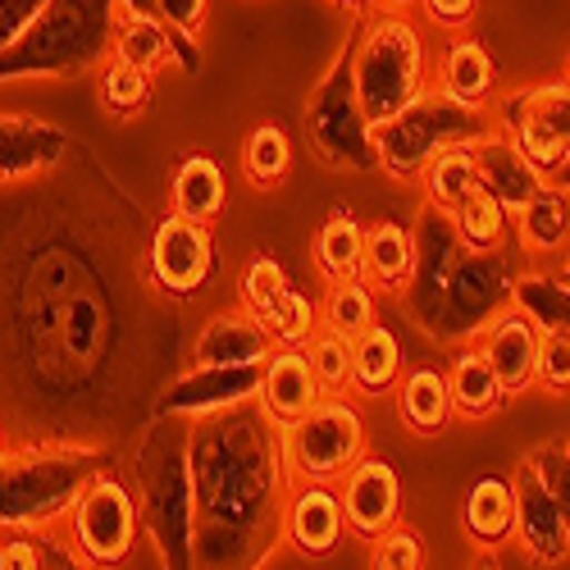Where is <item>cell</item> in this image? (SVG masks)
<instances>
[{"label":"cell","mask_w":570,"mask_h":570,"mask_svg":"<svg viewBox=\"0 0 570 570\" xmlns=\"http://www.w3.org/2000/svg\"><path fill=\"white\" fill-rule=\"evenodd\" d=\"M311 356V370L320 379V393H347L352 389V338L334 334V328L315 324L311 338L302 343Z\"/></svg>","instance_id":"32"},{"label":"cell","mask_w":570,"mask_h":570,"mask_svg":"<svg viewBox=\"0 0 570 570\" xmlns=\"http://www.w3.org/2000/svg\"><path fill=\"white\" fill-rule=\"evenodd\" d=\"M265 365V361H261ZM261 365H197L187 379L169 389L165 411L169 415H219L243 406L261 389Z\"/></svg>","instance_id":"10"},{"label":"cell","mask_w":570,"mask_h":570,"mask_svg":"<svg viewBox=\"0 0 570 570\" xmlns=\"http://www.w3.org/2000/svg\"><path fill=\"white\" fill-rule=\"evenodd\" d=\"M424 69H430L424 32L406 19V10H384L365 23L352 46V91L370 132L430 91Z\"/></svg>","instance_id":"1"},{"label":"cell","mask_w":570,"mask_h":570,"mask_svg":"<svg viewBox=\"0 0 570 570\" xmlns=\"http://www.w3.org/2000/svg\"><path fill=\"white\" fill-rule=\"evenodd\" d=\"M73 543L91 566H115L137 543V502L115 474H91L73 502Z\"/></svg>","instance_id":"5"},{"label":"cell","mask_w":570,"mask_h":570,"mask_svg":"<svg viewBox=\"0 0 570 570\" xmlns=\"http://www.w3.org/2000/svg\"><path fill=\"white\" fill-rule=\"evenodd\" d=\"M439 91L452 97L456 106H470V110H484L498 91V69L484 51L480 37H456L448 51H443V65H439Z\"/></svg>","instance_id":"17"},{"label":"cell","mask_w":570,"mask_h":570,"mask_svg":"<svg viewBox=\"0 0 570 570\" xmlns=\"http://www.w3.org/2000/svg\"><path fill=\"white\" fill-rule=\"evenodd\" d=\"M402 374V343L393 328L370 324L365 334L352 338V393L361 397H384Z\"/></svg>","instance_id":"23"},{"label":"cell","mask_w":570,"mask_h":570,"mask_svg":"<svg viewBox=\"0 0 570 570\" xmlns=\"http://www.w3.org/2000/svg\"><path fill=\"white\" fill-rule=\"evenodd\" d=\"M51 6V0H0V51H10V46L23 37V28Z\"/></svg>","instance_id":"41"},{"label":"cell","mask_w":570,"mask_h":570,"mask_svg":"<svg viewBox=\"0 0 570 570\" xmlns=\"http://www.w3.org/2000/svg\"><path fill=\"white\" fill-rule=\"evenodd\" d=\"M397 415L411 434H443L452 424V393H448V374L434 365H420L402 379L397 389Z\"/></svg>","instance_id":"22"},{"label":"cell","mask_w":570,"mask_h":570,"mask_svg":"<svg viewBox=\"0 0 570 570\" xmlns=\"http://www.w3.org/2000/svg\"><path fill=\"white\" fill-rule=\"evenodd\" d=\"M530 461H534L539 480L548 484V493L557 498L566 525H570V448H566V443H548V448L530 452Z\"/></svg>","instance_id":"38"},{"label":"cell","mask_w":570,"mask_h":570,"mask_svg":"<svg viewBox=\"0 0 570 570\" xmlns=\"http://www.w3.org/2000/svg\"><path fill=\"white\" fill-rule=\"evenodd\" d=\"M484 110H470V106H456L452 97H430L424 91L420 101H411L402 115H393L389 124H379L370 137H374V165L384 169L389 178H420L424 165H430L443 147L452 141H470L480 137L484 124H480Z\"/></svg>","instance_id":"4"},{"label":"cell","mask_w":570,"mask_h":570,"mask_svg":"<svg viewBox=\"0 0 570 570\" xmlns=\"http://www.w3.org/2000/svg\"><path fill=\"white\" fill-rule=\"evenodd\" d=\"M169 202H174V215H187V219H197V224H215L224 215V206H228V178H224L219 160L187 156L174 169Z\"/></svg>","instance_id":"20"},{"label":"cell","mask_w":570,"mask_h":570,"mask_svg":"<svg viewBox=\"0 0 570 570\" xmlns=\"http://www.w3.org/2000/svg\"><path fill=\"white\" fill-rule=\"evenodd\" d=\"M511 297L515 306L525 311L539 328H570V283L557 274H530V278H515L511 283Z\"/></svg>","instance_id":"31"},{"label":"cell","mask_w":570,"mask_h":570,"mask_svg":"<svg viewBox=\"0 0 570 570\" xmlns=\"http://www.w3.org/2000/svg\"><path fill=\"white\" fill-rule=\"evenodd\" d=\"M6 461H10V443H6V430H0V470H6Z\"/></svg>","instance_id":"47"},{"label":"cell","mask_w":570,"mask_h":570,"mask_svg":"<svg viewBox=\"0 0 570 570\" xmlns=\"http://www.w3.org/2000/svg\"><path fill=\"white\" fill-rule=\"evenodd\" d=\"M283 534H288V543L302 557H328L334 552L347 534L338 484H302L288 498V511H283Z\"/></svg>","instance_id":"12"},{"label":"cell","mask_w":570,"mask_h":570,"mask_svg":"<svg viewBox=\"0 0 570 570\" xmlns=\"http://www.w3.org/2000/svg\"><path fill=\"white\" fill-rule=\"evenodd\" d=\"M448 393H452V415H461V420H489L507 402V393L498 384V374H493L484 347H470V352H461L452 361Z\"/></svg>","instance_id":"25"},{"label":"cell","mask_w":570,"mask_h":570,"mask_svg":"<svg viewBox=\"0 0 570 570\" xmlns=\"http://www.w3.org/2000/svg\"><path fill=\"white\" fill-rule=\"evenodd\" d=\"M511 489H515V539H520V548L543 566H561L570 557V525H566L557 498L548 493V484L539 480L530 456H520V465L511 470Z\"/></svg>","instance_id":"9"},{"label":"cell","mask_w":570,"mask_h":570,"mask_svg":"<svg viewBox=\"0 0 570 570\" xmlns=\"http://www.w3.org/2000/svg\"><path fill=\"white\" fill-rule=\"evenodd\" d=\"M69 151V137L32 115H0V183H19L56 169Z\"/></svg>","instance_id":"13"},{"label":"cell","mask_w":570,"mask_h":570,"mask_svg":"<svg viewBox=\"0 0 570 570\" xmlns=\"http://www.w3.org/2000/svg\"><path fill=\"white\" fill-rule=\"evenodd\" d=\"M474 165H480V187L493 193L511 215L525 202H534L539 187L548 183L525 156H520V147L507 132H480L474 137Z\"/></svg>","instance_id":"14"},{"label":"cell","mask_w":570,"mask_h":570,"mask_svg":"<svg viewBox=\"0 0 570 570\" xmlns=\"http://www.w3.org/2000/svg\"><path fill=\"white\" fill-rule=\"evenodd\" d=\"M119 10H128V14H156V0H119Z\"/></svg>","instance_id":"44"},{"label":"cell","mask_w":570,"mask_h":570,"mask_svg":"<svg viewBox=\"0 0 570 570\" xmlns=\"http://www.w3.org/2000/svg\"><path fill=\"white\" fill-rule=\"evenodd\" d=\"M534 384L548 393H570V328H539Z\"/></svg>","instance_id":"36"},{"label":"cell","mask_w":570,"mask_h":570,"mask_svg":"<svg viewBox=\"0 0 570 570\" xmlns=\"http://www.w3.org/2000/svg\"><path fill=\"white\" fill-rule=\"evenodd\" d=\"M370 566L374 570H420L424 566V543L411 525H389L384 534L374 539V552H370Z\"/></svg>","instance_id":"37"},{"label":"cell","mask_w":570,"mask_h":570,"mask_svg":"<svg viewBox=\"0 0 570 570\" xmlns=\"http://www.w3.org/2000/svg\"><path fill=\"white\" fill-rule=\"evenodd\" d=\"M480 347H484V356H489V365H493V374H498V384H502L507 397L525 393V389L534 384L539 324H534L525 311H520V306L502 311V315L489 324V334H484Z\"/></svg>","instance_id":"15"},{"label":"cell","mask_w":570,"mask_h":570,"mask_svg":"<svg viewBox=\"0 0 570 570\" xmlns=\"http://www.w3.org/2000/svg\"><path fill=\"white\" fill-rule=\"evenodd\" d=\"M315 324H320V320H315V306H311L297 288L283 293V297H278V306L261 320V328L269 334V343H274V347H297V343H306Z\"/></svg>","instance_id":"35"},{"label":"cell","mask_w":570,"mask_h":570,"mask_svg":"<svg viewBox=\"0 0 570 570\" xmlns=\"http://www.w3.org/2000/svg\"><path fill=\"white\" fill-rule=\"evenodd\" d=\"M0 566L6 570H32L41 566V548L28 539H0Z\"/></svg>","instance_id":"43"},{"label":"cell","mask_w":570,"mask_h":570,"mask_svg":"<svg viewBox=\"0 0 570 570\" xmlns=\"http://www.w3.org/2000/svg\"><path fill=\"white\" fill-rule=\"evenodd\" d=\"M511 219H515L520 247H525L534 261L557 256V252L570 247V202H566L561 187H552V183H543L539 197L525 202Z\"/></svg>","instance_id":"21"},{"label":"cell","mask_w":570,"mask_h":570,"mask_svg":"<svg viewBox=\"0 0 570 570\" xmlns=\"http://www.w3.org/2000/svg\"><path fill=\"white\" fill-rule=\"evenodd\" d=\"M293 283H288V274H283V265L274 261V256H256L247 269H243V283H237V297H243V311L261 324L274 306H278V297L288 293Z\"/></svg>","instance_id":"34"},{"label":"cell","mask_w":570,"mask_h":570,"mask_svg":"<svg viewBox=\"0 0 570 570\" xmlns=\"http://www.w3.org/2000/svg\"><path fill=\"white\" fill-rule=\"evenodd\" d=\"M461 525H465L470 543H480V548H502L507 539H515V489H511V480L484 474V480L465 493Z\"/></svg>","instance_id":"18"},{"label":"cell","mask_w":570,"mask_h":570,"mask_svg":"<svg viewBox=\"0 0 570 570\" xmlns=\"http://www.w3.org/2000/svg\"><path fill=\"white\" fill-rule=\"evenodd\" d=\"M420 183H424V197H430V206L443 210V215H452L456 202L470 197L474 187H480V165H474V137L443 147L430 165H424Z\"/></svg>","instance_id":"27"},{"label":"cell","mask_w":570,"mask_h":570,"mask_svg":"<svg viewBox=\"0 0 570 570\" xmlns=\"http://www.w3.org/2000/svg\"><path fill=\"white\" fill-rule=\"evenodd\" d=\"M507 128H511L507 137L520 147V156L543 178H552L561 169V160L570 156V82L557 78V82L530 87Z\"/></svg>","instance_id":"6"},{"label":"cell","mask_w":570,"mask_h":570,"mask_svg":"<svg viewBox=\"0 0 570 570\" xmlns=\"http://www.w3.org/2000/svg\"><path fill=\"white\" fill-rule=\"evenodd\" d=\"M415 237L406 224L397 219H379L365 228V256H361V274L370 288L379 293H406L415 283Z\"/></svg>","instance_id":"16"},{"label":"cell","mask_w":570,"mask_h":570,"mask_svg":"<svg viewBox=\"0 0 570 570\" xmlns=\"http://www.w3.org/2000/svg\"><path fill=\"white\" fill-rule=\"evenodd\" d=\"M334 6H343L347 14H365V10L374 6V0H334Z\"/></svg>","instance_id":"46"},{"label":"cell","mask_w":570,"mask_h":570,"mask_svg":"<svg viewBox=\"0 0 570 570\" xmlns=\"http://www.w3.org/2000/svg\"><path fill=\"white\" fill-rule=\"evenodd\" d=\"M115 19L119 0H51L10 51H0V78L91 69L110 51Z\"/></svg>","instance_id":"2"},{"label":"cell","mask_w":570,"mask_h":570,"mask_svg":"<svg viewBox=\"0 0 570 570\" xmlns=\"http://www.w3.org/2000/svg\"><path fill=\"white\" fill-rule=\"evenodd\" d=\"M320 324L334 328L343 338H356L374 324V288L352 274V278H334L328 283V297H324V311H320Z\"/></svg>","instance_id":"30"},{"label":"cell","mask_w":570,"mask_h":570,"mask_svg":"<svg viewBox=\"0 0 570 570\" xmlns=\"http://www.w3.org/2000/svg\"><path fill=\"white\" fill-rule=\"evenodd\" d=\"M361 256H365V228L352 215H328L315 233V269L324 274V283L361 274Z\"/></svg>","instance_id":"28"},{"label":"cell","mask_w":570,"mask_h":570,"mask_svg":"<svg viewBox=\"0 0 570 570\" xmlns=\"http://www.w3.org/2000/svg\"><path fill=\"white\" fill-rule=\"evenodd\" d=\"M389 10H411V6H420V0H384Z\"/></svg>","instance_id":"48"},{"label":"cell","mask_w":570,"mask_h":570,"mask_svg":"<svg viewBox=\"0 0 570 570\" xmlns=\"http://www.w3.org/2000/svg\"><path fill=\"white\" fill-rule=\"evenodd\" d=\"M206 10H210V0H156V19L174 37H197L206 28Z\"/></svg>","instance_id":"39"},{"label":"cell","mask_w":570,"mask_h":570,"mask_svg":"<svg viewBox=\"0 0 570 570\" xmlns=\"http://www.w3.org/2000/svg\"><path fill=\"white\" fill-rule=\"evenodd\" d=\"M566 448H570V439H566Z\"/></svg>","instance_id":"51"},{"label":"cell","mask_w":570,"mask_h":570,"mask_svg":"<svg viewBox=\"0 0 570 570\" xmlns=\"http://www.w3.org/2000/svg\"><path fill=\"white\" fill-rule=\"evenodd\" d=\"M151 278L169 297H193L206 288L215 247H210V224H197L187 215H165L151 233Z\"/></svg>","instance_id":"7"},{"label":"cell","mask_w":570,"mask_h":570,"mask_svg":"<svg viewBox=\"0 0 570 570\" xmlns=\"http://www.w3.org/2000/svg\"><path fill=\"white\" fill-rule=\"evenodd\" d=\"M269 352H274L269 334L247 311L210 320L197 338V365H261Z\"/></svg>","instance_id":"19"},{"label":"cell","mask_w":570,"mask_h":570,"mask_svg":"<svg viewBox=\"0 0 570 570\" xmlns=\"http://www.w3.org/2000/svg\"><path fill=\"white\" fill-rule=\"evenodd\" d=\"M97 334H101V315L91 302H73L69 315H65V347L87 356L91 347H97Z\"/></svg>","instance_id":"40"},{"label":"cell","mask_w":570,"mask_h":570,"mask_svg":"<svg viewBox=\"0 0 570 570\" xmlns=\"http://www.w3.org/2000/svg\"><path fill=\"white\" fill-rule=\"evenodd\" d=\"M110 60H124V65H132V69L156 78L165 65H174V32L156 14H128V10H119L115 37H110Z\"/></svg>","instance_id":"24"},{"label":"cell","mask_w":570,"mask_h":570,"mask_svg":"<svg viewBox=\"0 0 570 570\" xmlns=\"http://www.w3.org/2000/svg\"><path fill=\"white\" fill-rule=\"evenodd\" d=\"M474 6H480V0H420L424 19L434 28H448V32H461L474 19Z\"/></svg>","instance_id":"42"},{"label":"cell","mask_w":570,"mask_h":570,"mask_svg":"<svg viewBox=\"0 0 570 570\" xmlns=\"http://www.w3.org/2000/svg\"><path fill=\"white\" fill-rule=\"evenodd\" d=\"M147 106H151V73H141L124 60H110L106 73H101V110L119 115V119H132Z\"/></svg>","instance_id":"33"},{"label":"cell","mask_w":570,"mask_h":570,"mask_svg":"<svg viewBox=\"0 0 570 570\" xmlns=\"http://www.w3.org/2000/svg\"><path fill=\"white\" fill-rule=\"evenodd\" d=\"M283 470L297 484H338L365 456V420L347 393H320L311 411L278 430Z\"/></svg>","instance_id":"3"},{"label":"cell","mask_w":570,"mask_h":570,"mask_svg":"<svg viewBox=\"0 0 570 570\" xmlns=\"http://www.w3.org/2000/svg\"><path fill=\"white\" fill-rule=\"evenodd\" d=\"M256 397H261V415H265L269 424H278V430H283V424H293L302 411L315 406L320 379H315L311 356H306L302 343H297V347H274V352L265 356Z\"/></svg>","instance_id":"11"},{"label":"cell","mask_w":570,"mask_h":570,"mask_svg":"<svg viewBox=\"0 0 570 570\" xmlns=\"http://www.w3.org/2000/svg\"><path fill=\"white\" fill-rule=\"evenodd\" d=\"M548 183H552V187H561V193H566V197H570V156H566V160H561V169H557V174H552V178H548Z\"/></svg>","instance_id":"45"},{"label":"cell","mask_w":570,"mask_h":570,"mask_svg":"<svg viewBox=\"0 0 570 570\" xmlns=\"http://www.w3.org/2000/svg\"><path fill=\"white\" fill-rule=\"evenodd\" d=\"M448 219H452V233L461 237V247L470 256H493L511 233V210L493 193H484V187H474L470 197H461Z\"/></svg>","instance_id":"26"},{"label":"cell","mask_w":570,"mask_h":570,"mask_svg":"<svg viewBox=\"0 0 570 570\" xmlns=\"http://www.w3.org/2000/svg\"><path fill=\"white\" fill-rule=\"evenodd\" d=\"M343 520L356 539H379L389 525L402 520V474L384 456H361L338 480Z\"/></svg>","instance_id":"8"},{"label":"cell","mask_w":570,"mask_h":570,"mask_svg":"<svg viewBox=\"0 0 570 570\" xmlns=\"http://www.w3.org/2000/svg\"><path fill=\"white\" fill-rule=\"evenodd\" d=\"M293 169V141L278 124H256L243 141V174L252 187H278Z\"/></svg>","instance_id":"29"},{"label":"cell","mask_w":570,"mask_h":570,"mask_svg":"<svg viewBox=\"0 0 570 570\" xmlns=\"http://www.w3.org/2000/svg\"><path fill=\"white\" fill-rule=\"evenodd\" d=\"M566 82H570V60H566Z\"/></svg>","instance_id":"50"},{"label":"cell","mask_w":570,"mask_h":570,"mask_svg":"<svg viewBox=\"0 0 570 570\" xmlns=\"http://www.w3.org/2000/svg\"><path fill=\"white\" fill-rule=\"evenodd\" d=\"M561 278L570 283V247H566V256H561Z\"/></svg>","instance_id":"49"}]
</instances>
